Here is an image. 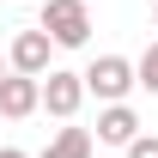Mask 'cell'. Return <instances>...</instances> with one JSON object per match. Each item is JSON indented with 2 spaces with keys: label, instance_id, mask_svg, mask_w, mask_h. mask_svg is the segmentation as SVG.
<instances>
[{
  "label": "cell",
  "instance_id": "ba28073f",
  "mask_svg": "<svg viewBox=\"0 0 158 158\" xmlns=\"http://www.w3.org/2000/svg\"><path fill=\"white\" fill-rule=\"evenodd\" d=\"M134 85H146V91L158 98V43H146V55L134 61Z\"/></svg>",
  "mask_w": 158,
  "mask_h": 158
},
{
  "label": "cell",
  "instance_id": "8992f818",
  "mask_svg": "<svg viewBox=\"0 0 158 158\" xmlns=\"http://www.w3.org/2000/svg\"><path fill=\"white\" fill-rule=\"evenodd\" d=\"M98 140H103V146H122V152H128V146L140 140V116L128 110V103H103V110H98Z\"/></svg>",
  "mask_w": 158,
  "mask_h": 158
},
{
  "label": "cell",
  "instance_id": "52a82bcc",
  "mask_svg": "<svg viewBox=\"0 0 158 158\" xmlns=\"http://www.w3.org/2000/svg\"><path fill=\"white\" fill-rule=\"evenodd\" d=\"M37 158H91V128H61Z\"/></svg>",
  "mask_w": 158,
  "mask_h": 158
},
{
  "label": "cell",
  "instance_id": "7c38bea8",
  "mask_svg": "<svg viewBox=\"0 0 158 158\" xmlns=\"http://www.w3.org/2000/svg\"><path fill=\"white\" fill-rule=\"evenodd\" d=\"M152 19H158V6H152Z\"/></svg>",
  "mask_w": 158,
  "mask_h": 158
},
{
  "label": "cell",
  "instance_id": "30bf717a",
  "mask_svg": "<svg viewBox=\"0 0 158 158\" xmlns=\"http://www.w3.org/2000/svg\"><path fill=\"white\" fill-rule=\"evenodd\" d=\"M0 158H31V152H19V146H0Z\"/></svg>",
  "mask_w": 158,
  "mask_h": 158
},
{
  "label": "cell",
  "instance_id": "277c9868",
  "mask_svg": "<svg viewBox=\"0 0 158 158\" xmlns=\"http://www.w3.org/2000/svg\"><path fill=\"white\" fill-rule=\"evenodd\" d=\"M49 55H55V43L43 37V31H19V37L6 43V67L24 73V79H43V73H49Z\"/></svg>",
  "mask_w": 158,
  "mask_h": 158
},
{
  "label": "cell",
  "instance_id": "8fae6325",
  "mask_svg": "<svg viewBox=\"0 0 158 158\" xmlns=\"http://www.w3.org/2000/svg\"><path fill=\"white\" fill-rule=\"evenodd\" d=\"M6 73H12V67H6V55H0V79H6Z\"/></svg>",
  "mask_w": 158,
  "mask_h": 158
},
{
  "label": "cell",
  "instance_id": "6da1fadb",
  "mask_svg": "<svg viewBox=\"0 0 158 158\" xmlns=\"http://www.w3.org/2000/svg\"><path fill=\"white\" fill-rule=\"evenodd\" d=\"M37 31L55 43V49H85V43H91V6H85V0H43Z\"/></svg>",
  "mask_w": 158,
  "mask_h": 158
},
{
  "label": "cell",
  "instance_id": "7a4b0ae2",
  "mask_svg": "<svg viewBox=\"0 0 158 158\" xmlns=\"http://www.w3.org/2000/svg\"><path fill=\"white\" fill-rule=\"evenodd\" d=\"M79 79H85V98H98V103H128V91H134V61H128V55H98Z\"/></svg>",
  "mask_w": 158,
  "mask_h": 158
},
{
  "label": "cell",
  "instance_id": "3957f363",
  "mask_svg": "<svg viewBox=\"0 0 158 158\" xmlns=\"http://www.w3.org/2000/svg\"><path fill=\"white\" fill-rule=\"evenodd\" d=\"M79 103H85V79L67 73V67H49V73H43V110L61 116V122H73Z\"/></svg>",
  "mask_w": 158,
  "mask_h": 158
},
{
  "label": "cell",
  "instance_id": "9c48e42d",
  "mask_svg": "<svg viewBox=\"0 0 158 158\" xmlns=\"http://www.w3.org/2000/svg\"><path fill=\"white\" fill-rule=\"evenodd\" d=\"M128 158H158V134H140L134 146H128Z\"/></svg>",
  "mask_w": 158,
  "mask_h": 158
},
{
  "label": "cell",
  "instance_id": "5b68a950",
  "mask_svg": "<svg viewBox=\"0 0 158 158\" xmlns=\"http://www.w3.org/2000/svg\"><path fill=\"white\" fill-rule=\"evenodd\" d=\"M43 110V79H24V73H6L0 79V116L6 122H24Z\"/></svg>",
  "mask_w": 158,
  "mask_h": 158
}]
</instances>
